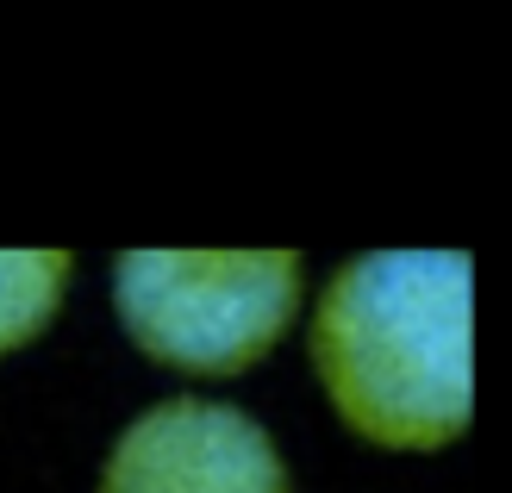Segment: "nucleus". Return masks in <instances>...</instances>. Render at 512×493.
<instances>
[{
    "label": "nucleus",
    "instance_id": "f257e3e1",
    "mask_svg": "<svg viewBox=\"0 0 512 493\" xmlns=\"http://www.w3.org/2000/svg\"><path fill=\"white\" fill-rule=\"evenodd\" d=\"M331 412L375 450H450L475 419V263L444 244L363 250L306 300Z\"/></svg>",
    "mask_w": 512,
    "mask_h": 493
},
{
    "label": "nucleus",
    "instance_id": "f03ea898",
    "mask_svg": "<svg viewBox=\"0 0 512 493\" xmlns=\"http://www.w3.org/2000/svg\"><path fill=\"white\" fill-rule=\"evenodd\" d=\"M306 256L288 244H132L113 263L125 337L175 375H244L300 325Z\"/></svg>",
    "mask_w": 512,
    "mask_h": 493
},
{
    "label": "nucleus",
    "instance_id": "7ed1b4c3",
    "mask_svg": "<svg viewBox=\"0 0 512 493\" xmlns=\"http://www.w3.org/2000/svg\"><path fill=\"white\" fill-rule=\"evenodd\" d=\"M94 493H294V469L250 406L169 394L125 419Z\"/></svg>",
    "mask_w": 512,
    "mask_h": 493
},
{
    "label": "nucleus",
    "instance_id": "20e7f679",
    "mask_svg": "<svg viewBox=\"0 0 512 493\" xmlns=\"http://www.w3.org/2000/svg\"><path fill=\"white\" fill-rule=\"evenodd\" d=\"M75 288V250L63 244H0V356L25 350L57 325Z\"/></svg>",
    "mask_w": 512,
    "mask_h": 493
}]
</instances>
